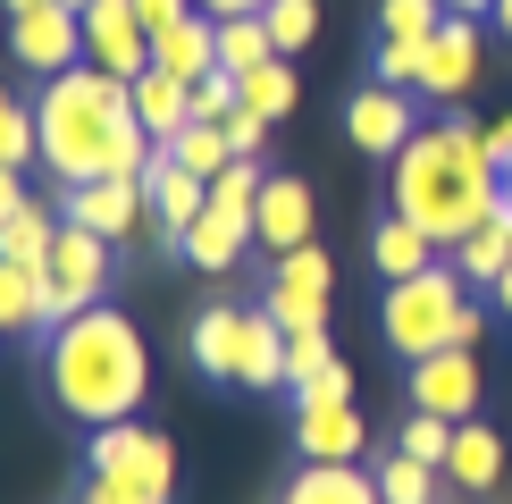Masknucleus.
<instances>
[{"mask_svg": "<svg viewBox=\"0 0 512 504\" xmlns=\"http://www.w3.org/2000/svg\"><path fill=\"white\" fill-rule=\"evenodd\" d=\"M42 168L59 185H93V177H143V160L160 152L135 118V84L101 76V68H68L42 84Z\"/></svg>", "mask_w": 512, "mask_h": 504, "instance_id": "obj_1", "label": "nucleus"}, {"mask_svg": "<svg viewBox=\"0 0 512 504\" xmlns=\"http://www.w3.org/2000/svg\"><path fill=\"white\" fill-rule=\"evenodd\" d=\"M395 210L420 227L437 252H454L462 236H479L496 219V168H487V126L445 118L429 135H412L395 152Z\"/></svg>", "mask_w": 512, "mask_h": 504, "instance_id": "obj_2", "label": "nucleus"}, {"mask_svg": "<svg viewBox=\"0 0 512 504\" xmlns=\"http://www.w3.org/2000/svg\"><path fill=\"white\" fill-rule=\"evenodd\" d=\"M42 378H51V404L84 420V429H110L143 404V387H152V353H143V336L126 311L93 303L76 311L68 328H51V353H42Z\"/></svg>", "mask_w": 512, "mask_h": 504, "instance_id": "obj_3", "label": "nucleus"}, {"mask_svg": "<svg viewBox=\"0 0 512 504\" xmlns=\"http://www.w3.org/2000/svg\"><path fill=\"white\" fill-rule=\"evenodd\" d=\"M84 504H177V446L143 420H110L84 446Z\"/></svg>", "mask_w": 512, "mask_h": 504, "instance_id": "obj_4", "label": "nucleus"}, {"mask_svg": "<svg viewBox=\"0 0 512 504\" xmlns=\"http://www.w3.org/2000/svg\"><path fill=\"white\" fill-rule=\"evenodd\" d=\"M462 311H471V294H462L454 261H437V269H420V278H395L387 294H378V336H387L403 362H429V353L454 345Z\"/></svg>", "mask_w": 512, "mask_h": 504, "instance_id": "obj_5", "label": "nucleus"}, {"mask_svg": "<svg viewBox=\"0 0 512 504\" xmlns=\"http://www.w3.org/2000/svg\"><path fill=\"white\" fill-rule=\"evenodd\" d=\"M328 294H336V269H328V252L303 244V252H277L269 261V286H261V311L277 328H328Z\"/></svg>", "mask_w": 512, "mask_h": 504, "instance_id": "obj_6", "label": "nucleus"}, {"mask_svg": "<svg viewBox=\"0 0 512 504\" xmlns=\"http://www.w3.org/2000/svg\"><path fill=\"white\" fill-rule=\"evenodd\" d=\"M84 59L101 76H126V84L152 68V34H143L135 0H84Z\"/></svg>", "mask_w": 512, "mask_h": 504, "instance_id": "obj_7", "label": "nucleus"}, {"mask_svg": "<svg viewBox=\"0 0 512 504\" xmlns=\"http://www.w3.org/2000/svg\"><path fill=\"white\" fill-rule=\"evenodd\" d=\"M9 59H17V68H42V76H68L84 59V9L51 0V9L9 17Z\"/></svg>", "mask_w": 512, "mask_h": 504, "instance_id": "obj_8", "label": "nucleus"}, {"mask_svg": "<svg viewBox=\"0 0 512 504\" xmlns=\"http://www.w3.org/2000/svg\"><path fill=\"white\" fill-rule=\"evenodd\" d=\"M412 135H420V110H412V93H395V84H361V93L345 101V143L353 152L395 160Z\"/></svg>", "mask_w": 512, "mask_h": 504, "instance_id": "obj_9", "label": "nucleus"}, {"mask_svg": "<svg viewBox=\"0 0 512 504\" xmlns=\"http://www.w3.org/2000/svg\"><path fill=\"white\" fill-rule=\"evenodd\" d=\"M68 227H93V236L110 244H135V227L152 219V194H143V177H93V185H68Z\"/></svg>", "mask_w": 512, "mask_h": 504, "instance_id": "obj_10", "label": "nucleus"}, {"mask_svg": "<svg viewBox=\"0 0 512 504\" xmlns=\"http://www.w3.org/2000/svg\"><path fill=\"white\" fill-rule=\"evenodd\" d=\"M412 412L479 420V353L471 345H445V353H429V362H412Z\"/></svg>", "mask_w": 512, "mask_h": 504, "instance_id": "obj_11", "label": "nucleus"}, {"mask_svg": "<svg viewBox=\"0 0 512 504\" xmlns=\"http://www.w3.org/2000/svg\"><path fill=\"white\" fill-rule=\"evenodd\" d=\"M143 194H152V219H160V244H168V252H177V236L210 210V185L194 177V168H177V152H168V143L143 160Z\"/></svg>", "mask_w": 512, "mask_h": 504, "instance_id": "obj_12", "label": "nucleus"}, {"mask_svg": "<svg viewBox=\"0 0 512 504\" xmlns=\"http://www.w3.org/2000/svg\"><path fill=\"white\" fill-rule=\"evenodd\" d=\"M311 219H319V210H311V185H303V177H269V185H261V210H252V244H261L269 261H277V252H303V244H311Z\"/></svg>", "mask_w": 512, "mask_h": 504, "instance_id": "obj_13", "label": "nucleus"}, {"mask_svg": "<svg viewBox=\"0 0 512 504\" xmlns=\"http://www.w3.org/2000/svg\"><path fill=\"white\" fill-rule=\"evenodd\" d=\"M479 84V26L471 17H445L429 34V68H420V93L429 101H462Z\"/></svg>", "mask_w": 512, "mask_h": 504, "instance_id": "obj_14", "label": "nucleus"}, {"mask_svg": "<svg viewBox=\"0 0 512 504\" xmlns=\"http://www.w3.org/2000/svg\"><path fill=\"white\" fill-rule=\"evenodd\" d=\"M294 446H303V462H361L370 420L353 404H294Z\"/></svg>", "mask_w": 512, "mask_h": 504, "instance_id": "obj_15", "label": "nucleus"}, {"mask_svg": "<svg viewBox=\"0 0 512 504\" xmlns=\"http://www.w3.org/2000/svg\"><path fill=\"white\" fill-rule=\"evenodd\" d=\"M244 320L252 311H236V303H210V311H194V370L210 378V387H236V370H244Z\"/></svg>", "mask_w": 512, "mask_h": 504, "instance_id": "obj_16", "label": "nucleus"}, {"mask_svg": "<svg viewBox=\"0 0 512 504\" xmlns=\"http://www.w3.org/2000/svg\"><path fill=\"white\" fill-rule=\"evenodd\" d=\"M152 68L168 76H185V84H202V76H219V17H177V26H160L152 34Z\"/></svg>", "mask_w": 512, "mask_h": 504, "instance_id": "obj_17", "label": "nucleus"}, {"mask_svg": "<svg viewBox=\"0 0 512 504\" xmlns=\"http://www.w3.org/2000/svg\"><path fill=\"white\" fill-rule=\"evenodd\" d=\"M135 118H143V135H152V143H177L185 126H194V84L168 76V68H143L135 76Z\"/></svg>", "mask_w": 512, "mask_h": 504, "instance_id": "obj_18", "label": "nucleus"}, {"mask_svg": "<svg viewBox=\"0 0 512 504\" xmlns=\"http://www.w3.org/2000/svg\"><path fill=\"white\" fill-rule=\"evenodd\" d=\"M277 504H387V496H378V479L361 462H303Z\"/></svg>", "mask_w": 512, "mask_h": 504, "instance_id": "obj_19", "label": "nucleus"}, {"mask_svg": "<svg viewBox=\"0 0 512 504\" xmlns=\"http://www.w3.org/2000/svg\"><path fill=\"white\" fill-rule=\"evenodd\" d=\"M370 269H378L387 286H395V278H420V269H437V244L420 236L403 210H387V219L370 227Z\"/></svg>", "mask_w": 512, "mask_h": 504, "instance_id": "obj_20", "label": "nucleus"}, {"mask_svg": "<svg viewBox=\"0 0 512 504\" xmlns=\"http://www.w3.org/2000/svg\"><path fill=\"white\" fill-rule=\"evenodd\" d=\"M445 479H454V488H496V479H504V437L487 429V420H454Z\"/></svg>", "mask_w": 512, "mask_h": 504, "instance_id": "obj_21", "label": "nucleus"}, {"mask_svg": "<svg viewBox=\"0 0 512 504\" xmlns=\"http://www.w3.org/2000/svg\"><path fill=\"white\" fill-rule=\"evenodd\" d=\"M244 227L236 219H219V210H202V219L194 227H185V236H177V261H194V269H210V278H227V269H236L244 261Z\"/></svg>", "mask_w": 512, "mask_h": 504, "instance_id": "obj_22", "label": "nucleus"}, {"mask_svg": "<svg viewBox=\"0 0 512 504\" xmlns=\"http://www.w3.org/2000/svg\"><path fill=\"white\" fill-rule=\"evenodd\" d=\"M59 227H68V219H51V210H42V202H17L9 219H0V261L51 269V244H59Z\"/></svg>", "mask_w": 512, "mask_h": 504, "instance_id": "obj_23", "label": "nucleus"}, {"mask_svg": "<svg viewBox=\"0 0 512 504\" xmlns=\"http://www.w3.org/2000/svg\"><path fill=\"white\" fill-rule=\"evenodd\" d=\"M445 261H454V278H462V286H496L504 269H512V227H504V219H487L479 236H462Z\"/></svg>", "mask_w": 512, "mask_h": 504, "instance_id": "obj_24", "label": "nucleus"}, {"mask_svg": "<svg viewBox=\"0 0 512 504\" xmlns=\"http://www.w3.org/2000/svg\"><path fill=\"white\" fill-rule=\"evenodd\" d=\"M437 488H445L437 462H420V454H403V446L378 454V496H387V504H445Z\"/></svg>", "mask_w": 512, "mask_h": 504, "instance_id": "obj_25", "label": "nucleus"}, {"mask_svg": "<svg viewBox=\"0 0 512 504\" xmlns=\"http://www.w3.org/2000/svg\"><path fill=\"white\" fill-rule=\"evenodd\" d=\"M236 387H286V328H277L269 311L244 320V370H236Z\"/></svg>", "mask_w": 512, "mask_h": 504, "instance_id": "obj_26", "label": "nucleus"}, {"mask_svg": "<svg viewBox=\"0 0 512 504\" xmlns=\"http://www.w3.org/2000/svg\"><path fill=\"white\" fill-rule=\"evenodd\" d=\"M277 59V42H269V17L252 9V17H219V76H252V68H269Z\"/></svg>", "mask_w": 512, "mask_h": 504, "instance_id": "obj_27", "label": "nucleus"}, {"mask_svg": "<svg viewBox=\"0 0 512 504\" xmlns=\"http://www.w3.org/2000/svg\"><path fill=\"white\" fill-rule=\"evenodd\" d=\"M168 152H177V168H194L202 185L236 168V143H227V126H210V118H194V126H185L177 143H168Z\"/></svg>", "mask_w": 512, "mask_h": 504, "instance_id": "obj_28", "label": "nucleus"}, {"mask_svg": "<svg viewBox=\"0 0 512 504\" xmlns=\"http://www.w3.org/2000/svg\"><path fill=\"white\" fill-rule=\"evenodd\" d=\"M261 185H269V168H261V160H236L227 177H210V210H219V219H236L244 236H252V210H261Z\"/></svg>", "mask_w": 512, "mask_h": 504, "instance_id": "obj_29", "label": "nucleus"}, {"mask_svg": "<svg viewBox=\"0 0 512 504\" xmlns=\"http://www.w3.org/2000/svg\"><path fill=\"white\" fill-rule=\"evenodd\" d=\"M236 84H244V110L269 118V126L294 110V93H303V84H294V59H269V68H252V76H236Z\"/></svg>", "mask_w": 512, "mask_h": 504, "instance_id": "obj_30", "label": "nucleus"}, {"mask_svg": "<svg viewBox=\"0 0 512 504\" xmlns=\"http://www.w3.org/2000/svg\"><path fill=\"white\" fill-rule=\"evenodd\" d=\"M445 17V0H378V42H429Z\"/></svg>", "mask_w": 512, "mask_h": 504, "instance_id": "obj_31", "label": "nucleus"}, {"mask_svg": "<svg viewBox=\"0 0 512 504\" xmlns=\"http://www.w3.org/2000/svg\"><path fill=\"white\" fill-rule=\"evenodd\" d=\"M34 303H42V269L0 261V336H9V328H34Z\"/></svg>", "mask_w": 512, "mask_h": 504, "instance_id": "obj_32", "label": "nucleus"}, {"mask_svg": "<svg viewBox=\"0 0 512 504\" xmlns=\"http://www.w3.org/2000/svg\"><path fill=\"white\" fill-rule=\"evenodd\" d=\"M269 42H277V59H294V51H311V34H319V0H269Z\"/></svg>", "mask_w": 512, "mask_h": 504, "instance_id": "obj_33", "label": "nucleus"}, {"mask_svg": "<svg viewBox=\"0 0 512 504\" xmlns=\"http://www.w3.org/2000/svg\"><path fill=\"white\" fill-rule=\"evenodd\" d=\"M34 152H42V126H34V110H17V101L0 93V160H9V168H26Z\"/></svg>", "mask_w": 512, "mask_h": 504, "instance_id": "obj_34", "label": "nucleus"}, {"mask_svg": "<svg viewBox=\"0 0 512 504\" xmlns=\"http://www.w3.org/2000/svg\"><path fill=\"white\" fill-rule=\"evenodd\" d=\"M328 362H336L328 328H294V336H286V387H303V378H319Z\"/></svg>", "mask_w": 512, "mask_h": 504, "instance_id": "obj_35", "label": "nucleus"}, {"mask_svg": "<svg viewBox=\"0 0 512 504\" xmlns=\"http://www.w3.org/2000/svg\"><path fill=\"white\" fill-rule=\"evenodd\" d=\"M420 68H429V42H378V84L420 93Z\"/></svg>", "mask_w": 512, "mask_h": 504, "instance_id": "obj_36", "label": "nucleus"}, {"mask_svg": "<svg viewBox=\"0 0 512 504\" xmlns=\"http://www.w3.org/2000/svg\"><path fill=\"white\" fill-rule=\"evenodd\" d=\"M403 454H420V462H437L445 471V446H454V420H437V412H412L403 420V437H395Z\"/></svg>", "mask_w": 512, "mask_h": 504, "instance_id": "obj_37", "label": "nucleus"}, {"mask_svg": "<svg viewBox=\"0 0 512 504\" xmlns=\"http://www.w3.org/2000/svg\"><path fill=\"white\" fill-rule=\"evenodd\" d=\"M236 110H244V84H236V76H202V84H194V118L227 126Z\"/></svg>", "mask_w": 512, "mask_h": 504, "instance_id": "obj_38", "label": "nucleus"}, {"mask_svg": "<svg viewBox=\"0 0 512 504\" xmlns=\"http://www.w3.org/2000/svg\"><path fill=\"white\" fill-rule=\"evenodd\" d=\"M294 404H353V370L328 362L319 378H303V387H294Z\"/></svg>", "mask_w": 512, "mask_h": 504, "instance_id": "obj_39", "label": "nucleus"}, {"mask_svg": "<svg viewBox=\"0 0 512 504\" xmlns=\"http://www.w3.org/2000/svg\"><path fill=\"white\" fill-rule=\"evenodd\" d=\"M227 143H236V160H261V143H269V118L236 110V118H227Z\"/></svg>", "mask_w": 512, "mask_h": 504, "instance_id": "obj_40", "label": "nucleus"}, {"mask_svg": "<svg viewBox=\"0 0 512 504\" xmlns=\"http://www.w3.org/2000/svg\"><path fill=\"white\" fill-rule=\"evenodd\" d=\"M487 168H496V185H512V110L487 126Z\"/></svg>", "mask_w": 512, "mask_h": 504, "instance_id": "obj_41", "label": "nucleus"}, {"mask_svg": "<svg viewBox=\"0 0 512 504\" xmlns=\"http://www.w3.org/2000/svg\"><path fill=\"white\" fill-rule=\"evenodd\" d=\"M135 17H143V34H160L177 17H194V0H135Z\"/></svg>", "mask_w": 512, "mask_h": 504, "instance_id": "obj_42", "label": "nucleus"}, {"mask_svg": "<svg viewBox=\"0 0 512 504\" xmlns=\"http://www.w3.org/2000/svg\"><path fill=\"white\" fill-rule=\"evenodd\" d=\"M17 202H26V177H17V168H9V160H0V219H9V210H17Z\"/></svg>", "mask_w": 512, "mask_h": 504, "instance_id": "obj_43", "label": "nucleus"}, {"mask_svg": "<svg viewBox=\"0 0 512 504\" xmlns=\"http://www.w3.org/2000/svg\"><path fill=\"white\" fill-rule=\"evenodd\" d=\"M202 17H252V9H269V0H194Z\"/></svg>", "mask_w": 512, "mask_h": 504, "instance_id": "obj_44", "label": "nucleus"}, {"mask_svg": "<svg viewBox=\"0 0 512 504\" xmlns=\"http://www.w3.org/2000/svg\"><path fill=\"white\" fill-rule=\"evenodd\" d=\"M487 294H496V311H504V320H512V269H504V278L487 286Z\"/></svg>", "mask_w": 512, "mask_h": 504, "instance_id": "obj_45", "label": "nucleus"}, {"mask_svg": "<svg viewBox=\"0 0 512 504\" xmlns=\"http://www.w3.org/2000/svg\"><path fill=\"white\" fill-rule=\"evenodd\" d=\"M0 9H9V17H26V9H51V0H0Z\"/></svg>", "mask_w": 512, "mask_h": 504, "instance_id": "obj_46", "label": "nucleus"}, {"mask_svg": "<svg viewBox=\"0 0 512 504\" xmlns=\"http://www.w3.org/2000/svg\"><path fill=\"white\" fill-rule=\"evenodd\" d=\"M445 9H454V17H471V9H496V0H445Z\"/></svg>", "mask_w": 512, "mask_h": 504, "instance_id": "obj_47", "label": "nucleus"}, {"mask_svg": "<svg viewBox=\"0 0 512 504\" xmlns=\"http://www.w3.org/2000/svg\"><path fill=\"white\" fill-rule=\"evenodd\" d=\"M496 26H504V34H512V0H496Z\"/></svg>", "mask_w": 512, "mask_h": 504, "instance_id": "obj_48", "label": "nucleus"}, {"mask_svg": "<svg viewBox=\"0 0 512 504\" xmlns=\"http://www.w3.org/2000/svg\"><path fill=\"white\" fill-rule=\"evenodd\" d=\"M68 9H84V0H68Z\"/></svg>", "mask_w": 512, "mask_h": 504, "instance_id": "obj_49", "label": "nucleus"}]
</instances>
